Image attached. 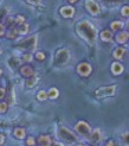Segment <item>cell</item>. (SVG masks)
Masks as SVG:
<instances>
[{"mask_svg":"<svg viewBox=\"0 0 129 146\" xmlns=\"http://www.w3.org/2000/svg\"><path fill=\"white\" fill-rule=\"evenodd\" d=\"M77 32L81 37L87 40L89 44H94L97 39V29L90 21L83 20L77 25Z\"/></svg>","mask_w":129,"mask_h":146,"instance_id":"obj_1","label":"cell"},{"mask_svg":"<svg viewBox=\"0 0 129 146\" xmlns=\"http://www.w3.org/2000/svg\"><path fill=\"white\" fill-rule=\"evenodd\" d=\"M116 90V86H108V87H101L95 90V95L97 98H108V96H114Z\"/></svg>","mask_w":129,"mask_h":146,"instance_id":"obj_2","label":"cell"},{"mask_svg":"<svg viewBox=\"0 0 129 146\" xmlns=\"http://www.w3.org/2000/svg\"><path fill=\"white\" fill-rule=\"evenodd\" d=\"M59 137L63 139V141H65V143H72V141L77 140V137L71 132L69 128L63 127V126L59 128Z\"/></svg>","mask_w":129,"mask_h":146,"instance_id":"obj_3","label":"cell"},{"mask_svg":"<svg viewBox=\"0 0 129 146\" xmlns=\"http://www.w3.org/2000/svg\"><path fill=\"white\" fill-rule=\"evenodd\" d=\"M75 129L77 133H80L83 137H88L91 133V127L85 121H78L75 126Z\"/></svg>","mask_w":129,"mask_h":146,"instance_id":"obj_4","label":"cell"},{"mask_svg":"<svg viewBox=\"0 0 129 146\" xmlns=\"http://www.w3.org/2000/svg\"><path fill=\"white\" fill-rule=\"evenodd\" d=\"M37 45V37L36 36H32V37L27 38L23 42H20L18 44V48L19 49H28V50H33Z\"/></svg>","mask_w":129,"mask_h":146,"instance_id":"obj_5","label":"cell"},{"mask_svg":"<svg viewBox=\"0 0 129 146\" xmlns=\"http://www.w3.org/2000/svg\"><path fill=\"white\" fill-rule=\"evenodd\" d=\"M91 71H92V68H91V65L87 62H83V63H80L77 65V72L80 74L81 76H84V77H87L91 74Z\"/></svg>","mask_w":129,"mask_h":146,"instance_id":"obj_6","label":"cell"},{"mask_svg":"<svg viewBox=\"0 0 129 146\" xmlns=\"http://www.w3.org/2000/svg\"><path fill=\"white\" fill-rule=\"evenodd\" d=\"M69 58H70V54H69V51L66 49H59L58 51H57V54H56L57 63L64 64V63H66L69 61Z\"/></svg>","mask_w":129,"mask_h":146,"instance_id":"obj_7","label":"cell"},{"mask_svg":"<svg viewBox=\"0 0 129 146\" xmlns=\"http://www.w3.org/2000/svg\"><path fill=\"white\" fill-rule=\"evenodd\" d=\"M89 137V141L90 143H92V144H97V143H99L102 140V138H103V135H102V131L99 129V128H96V129H94L92 132L88 135Z\"/></svg>","mask_w":129,"mask_h":146,"instance_id":"obj_8","label":"cell"},{"mask_svg":"<svg viewBox=\"0 0 129 146\" xmlns=\"http://www.w3.org/2000/svg\"><path fill=\"white\" fill-rule=\"evenodd\" d=\"M85 7H87V10L91 14H94V16L99 13V6L96 4V1H94V0H87V1H85Z\"/></svg>","mask_w":129,"mask_h":146,"instance_id":"obj_9","label":"cell"},{"mask_svg":"<svg viewBox=\"0 0 129 146\" xmlns=\"http://www.w3.org/2000/svg\"><path fill=\"white\" fill-rule=\"evenodd\" d=\"M61 14L64 18H70L75 14V9L71 6H63L61 9Z\"/></svg>","mask_w":129,"mask_h":146,"instance_id":"obj_10","label":"cell"},{"mask_svg":"<svg viewBox=\"0 0 129 146\" xmlns=\"http://www.w3.org/2000/svg\"><path fill=\"white\" fill-rule=\"evenodd\" d=\"M37 143L39 144V146H51L52 141H51V138L49 135H40L38 138Z\"/></svg>","mask_w":129,"mask_h":146,"instance_id":"obj_11","label":"cell"},{"mask_svg":"<svg viewBox=\"0 0 129 146\" xmlns=\"http://www.w3.org/2000/svg\"><path fill=\"white\" fill-rule=\"evenodd\" d=\"M20 72H21V75L25 76V77H31L34 75V70L30 67V65H24V67H21Z\"/></svg>","mask_w":129,"mask_h":146,"instance_id":"obj_12","label":"cell"},{"mask_svg":"<svg viewBox=\"0 0 129 146\" xmlns=\"http://www.w3.org/2000/svg\"><path fill=\"white\" fill-rule=\"evenodd\" d=\"M111 71H113L114 75H120V74H122V72H123V65L121 64V63H118V62L113 63V65H111Z\"/></svg>","mask_w":129,"mask_h":146,"instance_id":"obj_13","label":"cell"},{"mask_svg":"<svg viewBox=\"0 0 129 146\" xmlns=\"http://www.w3.org/2000/svg\"><path fill=\"white\" fill-rule=\"evenodd\" d=\"M124 54H126V49L124 48H117L115 51H114V58H116V60H122L124 57Z\"/></svg>","mask_w":129,"mask_h":146,"instance_id":"obj_14","label":"cell"},{"mask_svg":"<svg viewBox=\"0 0 129 146\" xmlns=\"http://www.w3.org/2000/svg\"><path fill=\"white\" fill-rule=\"evenodd\" d=\"M128 38H129L128 32H127V31H123V32H120V33L117 35L116 40H117V43H120V44H123V43H126V42L128 40Z\"/></svg>","mask_w":129,"mask_h":146,"instance_id":"obj_15","label":"cell"},{"mask_svg":"<svg viewBox=\"0 0 129 146\" xmlns=\"http://www.w3.org/2000/svg\"><path fill=\"white\" fill-rule=\"evenodd\" d=\"M20 64H21V61L17 57H11L10 61H9V65L12 69H16V68L20 67Z\"/></svg>","mask_w":129,"mask_h":146,"instance_id":"obj_16","label":"cell"},{"mask_svg":"<svg viewBox=\"0 0 129 146\" xmlns=\"http://www.w3.org/2000/svg\"><path fill=\"white\" fill-rule=\"evenodd\" d=\"M13 134L16 138H18V139H24L25 135H26V132L24 128H16L13 131Z\"/></svg>","mask_w":129,"mask_h":146,"instance_id":"obj_17","label":"cell"},{"mask_svg":"<svg viewBox=\"0 0 129 146\" xmlns=\"http://www.w3.org/2000/svg\"><path fill=\"white\" fill-rule=\"evenodd\" d=\"M113 38V33L109 30H104L101 32V39L104 42H110Z\"/></svg>","mask_w":129,"mask_h":146,"instance_id":"obj_18","label":"cell"},{"mask_svg":"<svg viewBox=\"0 0 129 146\" xmlns=\"http://www.w3.org/2000/svg\"><path fill=\"white\" fill-rule=\"evenodd\" d=\"M38 82V77H34V76H31L28 77V80L25 82V86L27 87V88H32V87L36 86V83Z\"/></svg>","mask_w":129,"mask_h":146,"instance_id":"obj_19","label":"cell"},{"mask_svg":"<svg viewBox=\"0 0 129 146\" xmlns=\"http://www.w3.org/2000/svg\"><path fill=\"white\" fill-rule=\"evenodd\" d=\"M46 93H47V99H57L58 95H59V92H58L57 88H51Z\"/></svg>","mask_w":129,"mask_h":146,"instance_id":"obj_20","label":"cell"},{"mask_svg":"<svg viewBox=\"0 0 129 146\" xmlns=\"http://www.w3.org/2000/svg\"><path fill=\"white\" fill-rule=\"evenodd\" d=\"M17 30H18V33H19V35H26V33L28 32V25L25 24V23H23V24L18 25Z\"/></svg>","mask_w":129,"mask_h":146,"instance_id":"obj_21","label":"cell"},{"mask_svg":"<svg viewBox=\"0 0 129 146\" xmlns=\"http://www.w3.org/2000/svg\"><path fill=\"white\" fill-rule=\"evenodd\" d=\"M110 27L114 31H118V30H121V29H123V23L122 21H113V23L110 24Z\"/></svg>","mask_w":129,"mask_h":146,"instance_id":"obj_22","label":"cell"},{"mask_svg":"<svg viewBox=\"0 0 129 146\" xmlns=\"http://www.w3.org/2000/svg\"><path fill=\"white\" fill-rule=\"evenodd\" d=\"M18 35H19V33H18V30H17V29H16V27H12L11 30L9 31V33H7V37L11 38V39H13V38H16Z\"/></svg>","mask_w":129,"mask_h":146,"instance_id":"obj_23","label":"cell"},{"mask_svg":"<svg viewBox=\"0 0 129 146\" xmlns=\"http://www.w3.org/2000/svg\"><path fill=\"white\" fill-rule=\"evenodd\" d=\"M37 98L39 101H45L47 99V93L45 90H39L37 94Z\"/></svg>","mask_w":129,"mask_h":146,"instance_id":"obj_24","label":"cell"},{"mask_svg":"<svg viewBox=\"0 0 129 146\" xmlns=\"http://www.w3.org/2000/svg\"><path fill=\"white\" fill-rule=\"evenodd\" d=\"M7 108H9V105L6 102H0V113H5Z\"/></svg>","mask_w":129,"mask_h":146,"instance_id":"obj_25","label":"cell"},{"mask_svg":"<svg viewBox=\"0 0 129 146\" xmlns=\"http://www.w3.org/2000/svg\"><path fill=\"white\" fill-rule=\"evenodd\" d=\"M14 21H16V24H18V25H20V24H23V23H25V18L23 17V16H18L16 19H14Z\"/></svg>","mask_w":129,"mask_h":146,"instance_id":"obj_26","label":"cell"},{"mask_svg":"<svg viewBox=\"0 0 129 146\" xmlns=\"http://www.w3.org/2000/svg\"><path fill=\"white\" fill-rule=\"evenodd\" d=\"M36 58L39 61H43V60H45V54L44 52H41V51H39V52L36 54Z\"/></svg>","mask_w":129,"mask_h":146,"instance_id":"obj_27","label":"cell"},{"mask_svg":"<svg viewBox=\"0 0 129 146\" xmlns=\"http://www.w3.org/2000/svg\"><path fill=\"white\" fill-rule=\"evenodd\" d=\"M23 60H24L25 62H31V61L33 60V57H32L31 54H25V55L23 56Z\"/></svg>","mask_w":129,"mask_h":146,"instance_id":"obj_28","label":"cell"},{"mask_svg":"<svg viewBox=\"0 0 129 146\" xmlns=\"http://www.w3.org/2000/svg\"><path fill=\"white\" fill-rule=\"evenodd\" d=\"M26 144H27L28 146H34V144H36V139H34V138H32V137L27 138V140H26Z\"/></svg>","mask_w":129,"mask_h":146,"instance_id":"obj_29","label":"cell"},{"mask_svg":"<svg viewBox=\"0 0 129 146\" xmlns=\"http://www.w3.org/2000/svg\"><path fill=\"white\" fill-rule=\"evenodd\" d=\"M122 14L124 17H128L129 16V7L128 6H124L123 9H122Z\"/></svg>","mask_w":129,"mask_h":146,"instance_id":"obj_30","label":"cell"},{"mask_svg":"<svg viewBox=\"0 0 129 146\" xmlns=\"http://www.w3.org/2000/svg\"><path fill=\"white\" fill-rule=\"evenodd\" d=\"M26 1L28 4H31V5H37V4H39L40 0H26Z\"/></svg>","mask_w":129,"mask_h":146,"instance_id":"obj_31","label":"cell"},{"mask_svg":"<svg viewBox=\"0 0 129 146\" xmlns=\"http://www.w3.org/2000/svg\"><path fill=\"white\" fill-rule=\"evenodd\" d=\"M5 94H6V90L4 88H0V100L5 96Z\"/></svg>","mask_w":129,"mask_h":146,"instance_id":"obj_32","label":"cell"},{"mask_svg":"<svg viewBox=\"0 0 129 146\" xmlns=\"http://www.w3.org/2000/svg\"><path fill=\"white\" fill-rule=\"evenodd\" d=\"M5 143V135L3 133H0V146Z\"/></svg>","mask_w":129,"mask_h":146,"instance_id":"obj_33","label":"cell"},{"mask_svg":"<svg viewBox=\"0 0 129 146\" xmlns=\"http://www.w3.org/2000/svg\"><path fill=\"white\" fill-rule=\"evenodd\" d=\"M5 32V26L3 24H0V36H3Z\"/></svg>","mask_w":129,"mask_h":146,"instance_id":"obj_34","label":"cell"},{"mask_svg":"<svg viewBox=\"0 0 129 146\" xmlns=\"http://www.w3.org/2000/svg\"><path fill=\"white\" fill-rule=\"evenodd\" d=\"M105 146H116V145H115V143H114L113 140H109L108 143L105 144Z\"/></svg>","mask_w":129,"mask_h":146,"instance_id":"obj_35","label":"cell"},{"mask_svg":"<svg viewBox=\"0 0 129 146\" xmlns=\"http://www.w3.org/2000/svg\"><path fill=\"white\" fill-rule=\"evenodd\" d=\"M123 139H124V144L128 145V133H126V134L123 135Z\"/></svg>","mask_w":129,"mask_h":146,"instance_id":"obj_36","label":"cell"},{"mask_svg":"<svg viewBox=\"0 0 129 146\" xmlns=\"http://www.w3.org/2000/svg\"><path fill=\"white\" fill-rule=\"evenodd\" d=\"M53 146H64V144L63 143H55Z\"/></svg>","mask_w":129,"mask_h":146,"instance_id":"obj_37","label":"cell"},{"mask_svg":"<svg viewBox=\"0 0 129 146\" xmlns=\"http://www.w3.org/2000/svg\"><path fill=\"white\" fill-rule=\"evenodd\" d=\"M68 1H69V3H76L77 0H68Z\"/></svg>","mask_w":129,"mask_h":146,"instance_id":"obj_38","label":"cell"},{"mask_svg":"<svg viewBox=\"0 0 129 146\" xmlns=\"http://www.w3.org/2000/svg\"><path fill=\"white\" fill-rule=\"evenodd\" d=\"M0 75H1V69H0Z\"/></svg>","mask_w":129,"mask_h":146,"instance_id":"obj_39","label":"cell"},{"mask_svg":"<svg viewBox=\"0 0 129 146\" xmlns=\"http://www.w3.org/2000/svg\"><path fill=\"white\" fill-rule=\"evenodd\" d=\"M78 146H85V145H78Z\"/></svg>","mask_w":129,"mask_h":146,"instance_id":"obj_40","label":"cell"},{"mask_svg":"<svg viewBox=\"0 0 129 146\" xmlns=\"http://www.w3.org/2000/svg\"><path fill=\"white\" fill-rule=\"evenodd\" d=\"M94 146H96V145H94Z\"/></svg>","mask_w":129,"mask_h":146,"instance_id":"obj_41","label":"cell"},{"mask_svg":"<svg viewBox=\"0 0 129 146\" xmlns=\"http://www.w3.org/2000/svg\"><path fill=\"white\" fill-rule=\"evenodd\" d=\"M0 50H1V49H0Z\"/></svg>","mask_w":129,"mask_h":146,"instance_id":"obj_42","label":"cell"}]
</instances>
